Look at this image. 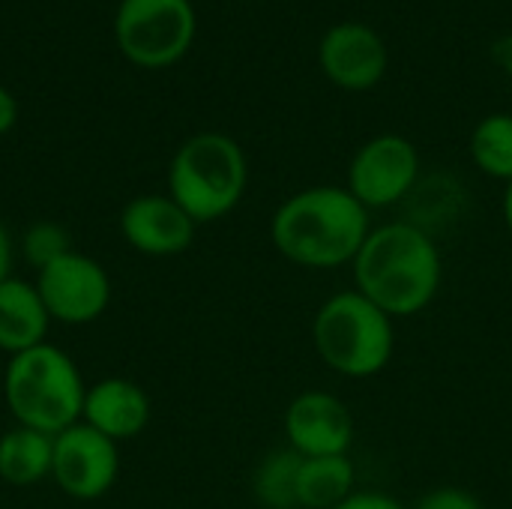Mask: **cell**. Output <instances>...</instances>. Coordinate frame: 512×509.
<instances>
[{
	"mask_svg": "<svg viewBox=\"0 0 512 509\" xmlns=\"http://www.w3.org/2000/svg\"><path fill=\"white\" fill-rule=\"evenodd\" d=\"M357 291L390 318L423 312L441 288V252L414 222L369 231L354 258Z\"/></svg>",
	"mask_w": 512,
	"mask_h": 509,
	"instance_id": "1",
	"label": "cell"
},
{
	"mask_svg": "<svg viewBox=\"0 0 512 509\" xmlns=\"http://www.w3.org/2000/svg\"><path fill=\"white\" fill-rule=\"evenodd\" d=\"M369 237V210L342 186H312L291 195L273 216L276 249L315 270L354 261Z\"/></svg>",
	"mask_w": 512,
	"mask_h": 509,
	"instance_id": "2",
	"label": "cell"
},
{
	"mask_svg": "<svg viewBox=\"0 0 512 509\" xmlns=\"http://www.w3.org/2000/svg\"><path fill=\"white\" fill-rule=\"evenodd\" d=\"M3 396L18 426L54 438L63 429L81 423L87 387L72 357L42 342L30 351L9 357L3 375Z\"/></svg>",
	"mask_w": 512,
	"mask_h": 509,
	"instance_id": "3",
	"label": "cell"
},
{
	"mask_svg": "<svg viewBox=\"0 0 512 509\" xmlns=\"http://www.w3.org/2000/svg\"><path fill=\"white\" fill-rule=\"evenodd\" d=\"M249 168L234 138L201 132L189 138L171 159V198L192 216L195 225L216 222L231 213L246 192Z\"/></svg>",
	"mask_w": 512,
	"mask_h": 509,
	"instance_id": "4",
	"label": "cell"
},
{
	"mask_svg": "<svg viewBox=\"0 0 512 509\" xmlns=\"http://www.w3.org/2000/svg\"><path fill=\"white\" fill-rule=\"evenodd\" d=\"M312 339L318 357L333 372L348 378L378 375L396 348L393 318L360 291H342L330 297L315 315Z\"/></svg>",
	"mask_w": 512,
	"mask_h": 509,
	"instance_id": "5",
	"label": "cell"
},
{
	"mask_svg": "<svg viewBox=\"0 0 512 509\" xmlns=\"http://www.w3.org/2000/svg\"><path fill=\"white\" fill-rule=\"evenodd\" d=\"M195 36L189 0H123L117 12V42L123 54L147 69L177 63Z\"/></svg>",
	"mask_w": 512,
	"mask_h": 509,
	"instance_id": "6",
	"label": "cell"
},
{
	"mask_svg": "<svg viewBox=\"0 0 512 509\" xmlns=\"http://www.w3.org/2000/svg\"><path fill=\"white\" fill-rule=\"evenodd\" d=\"M120 453L111 438L87 423H75L54 435L51 477L75 501H96L117 483Z\"/></svg>",
	"mask_w": 512,
	"mask_h": 509,
	"instance_id": "7",
	"label": "cell"
},
{
	"mask_svg": "<svg viewBox=\"0 0 512 509\" xmlns=\"http://www.w3.org/2000/svg\"><path fill=\"white\" fill-rule=\"evenodd\" d=\"M36 291L51 315L60 324H90L111 303V279L99 261L69 252L60 261L39 270Z\"/></svg>",
	"mask_w": 512,
	"mask_h": 509,
	"instance_id": "8",
	"label": "cell"
},
{
	"mask_svg": "<svg viewBox=\"0 0 512 509\" xmlns=\"http://www.w3.org/2000/svg\"><path fill=\"white\" fill-rule=\"evenodd\" d=\"M417 174V147L402 135H378L357 150L348 171V192L366 210L390 207L417 186Z\"/></svg>",
	"mask_w": 512,
	"mask_h": 509,
	"instance_id": "9",
	"label": "cell"
},
{
	"mask_svg": "<svg viewBox=\"0 0 512 509\" xmlns=\"http://www.w3.org/2000/svg\"><path fill=\"white\" fill-rule=\"evenodd\" d=\"M318 60L333 84L345 90H369L384 78L390 54L378 30L360 21H342L324 33Z\"/></svg>",
	"mask_w": 512,
	"mask_h": 509,
	"instance_id": "10",
	"label": "cell"
},
{
	"mask_svg": "<svg viewBox=\"0 0 512 509\" xmlns=\"http://www.w3.org/2000/svg\"><path fill=\"white\" fill-rule=\"evenodd\" d=\"M285 435L300 456H345L354 441V420L345 402L330 393H303L285 411Z\"/></svg>",
	"mask_w": 512,
	"mask_h": 509,
	"instance_id": "11",
	"label": "cell"
},
{
	"mask_svg": "<svg viewBox=\"0 0 512 509\" xmlns=\"http://www.w3.org/2000/svg\"><path fill=\"white\" fill-rule=\"evenodd\" d=\"M120 231L126 243L144 255L168 258L180 255L195 240L192 216L168 195H141L132 198L120 213Z\"/></svg>",
	"mask_w": 512,
	"mask_h": 509,
	"instance_id": "12",
	"label": "cell"
},
{
	"mask_svg": "<svg viewBox=\"0 0 512 509\" xmlns=\"http://www.w3.org/2000/svg\"><path fill=\"white\" fill-rule=\"evenodd\" d=\"M81 423L93 426L114 444L141 435L150 423V399L147 393L126 378H105L93 384L84 396Z\"/></svg>",
	"mask_w": 512,
	"mask_h": 509,
	"instance_id": "13",
	"label": "cell"
},
{
	"mask_svg": "<svg viewBox=\"0 0 512 509\" xmlns=\"http://www.w3.org/2000/svg\"><path fill=\"white\" fill-rule=\"evenodd\" d=\"M51 315L36 291V285L21 279H6L0 285V351L21 354L45 342Z\"/></svg>",
	"mask_w": 512,
	"mask_h": 509,
	"instance_id": "14",
	"label": "cell"
},
{
	"mask_svg": "<svg viewBox=\"0 0 512 509\" xmlns=\"http://www.w3.org/2000/svg\"><path fill=\"white\" fill-rule=\"evenodd\" d=\"M54 438L27 426H15L0 438V480L9 486H36L51 477Z\"/></svg>",
	"mask_w": 512,
	"mask_h": 509,
	"instance_id": "15",
	"label": "cell"
},
{
	"mask_svg": "<svg viewBox=\"0 0 512 509\" xmlns=\"http://www.w3.org/2000/svg\"><path fill=\"white\" fill-rule=\"evenodd\" d=\"M354 489V465L345 456H303L300 465V509H336L351 498Z\"/></svg>",
	"mask_w": 512,
	"mask_h": 509,
	"instance_id": "16",
	"label": "cell"
},
{
	"mask_svg": "<svg viewBox=\"0 0 512 509\" xmlns=\"http://www.w3.org/2000/svg\"><path fill=\"white\" fill-rule=\"evenodd\" d=\"M300 465L303 456L297 450H279L270 453L258 471H255V498L261 501V507L267 509H300V495H297V483H300Z\"/></svg>",
	"mask_w": 512,
	"mask_h": 509,
	"instance_id": "17",
	"label": "cell"
},
{
	"mask_svg": "<svg viewBox=\"0 0 512 509\" xmlns=\"http://www.w3.org/2000/svg\"><path fill=\"white\" fill-rule=\"evenodd\" d=\"M471 156L480 171L498 180H512V114H489L471 135Z\"/></svg>",
	"mask_w": 512,
	"mask_h": 509,
	"instance_id": "18",
	"label": "cell"
},
{
	"mask_svg": "<svg viewBox=\"0 0 512 509\" xmlns=\"http://www.w3.org/2000/svg\"><path fill=\"white\" fill-rule=\"evenodd\" d=\"M21 246H24V258L36 270H45L48 264H54V261H60L63 255L72 252L69 234L57 222H36V225H30Z\"/></svg>",
	"mask_w": 512,
	"mask_h": 509,
	"instance_id": "19",
	"label": "cell"
},
{
	"mask_svg": "<svg viewBox=\"0 0 512 509\" xmlns=\"http://www.w3.org/2000/svg\"><path fill=\"white\" fill-rule=\"evenodd\" d=\"M417 509H483V504L462 489H438V492H429L417 504Z\"/></svg>",
	"mask_w": 512,
	"mask_h": 509,
	"instance_id": "20",
	"label": "cell"
},
{
	"mask_svg": "<svg viewBox=\"0 0 512 509\" xmlns=\"http://www.w3.org/2000/svg\"><path fill=\"white\" fill-rule=\"evenodd\" d=\"M336 509H405L399 501L378 495V492H366V495H351L348 501H342Z\"/></svg>",
	"mask_w": 512,
	"mask_h": 509,
	"instance_id": "21",
	"label": "cell"
},
{
	"mask_svg": "<svg viewBox=\"0 0 512 509\" xmlns=\"http://www.w3.org/2000/svg\"><path fill=\"white\" fill-rule=\"evenodd\" d=\"M15 117H18V105L12 99V93L0 87V135L15 126Z\"/></svg>",
	"mask_w": 512,
	"mask_h": 509,
	"instance_id": "22",
	"label": "cell"
},
{
	"mask_svg": "<svg viewBox=\"0 0 512 509\" xmlns=\"http://www.w3.org/2000/svg\"><path fill=\"white\" fill-rule=\"evenodd\" d=\"M492 57H495V63H498L507 75H512V33L501 36V39L492 45Z\"/></svg>",
	"mask_w": 512,
	"mask_h": 509,
	"instance_id": "23",
	"label": "cell"
},
{
	"mask_svg": "<svg viewBox=\"0 0 512 509\" xmlns=\"http://www.w3.org/2000/svg\"><path fill=\"white\" fill-rule=\"evenodd\" d=\"M9 267H12V237L6 225L0 222V285L9 279Z\"/></svg>",
	"mask_w": 512,
	"mask_h": 509,
	"instance_id": "24",
	"label": "cell"
},
{
	"mask_svg": "<svg viewBox=\"0 0 512 509\" xmlns=\"http://www.w3.org/2000/svg\"><path fill=\"white\" fill-rule=\"evenodd\" d=\"M504 219H507V228L512 231V180L507 183V192H504Z\"/></svg>",
	"mask_w": 512,
	"mask_h": 509,
	"instance_id": "25",
	"label": "cell"
}]
</instances>
